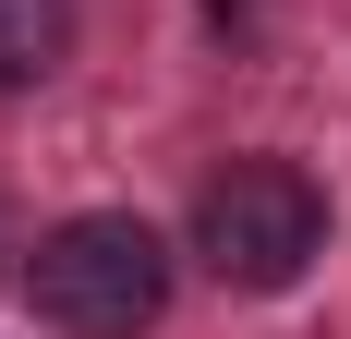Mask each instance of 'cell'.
I'll return each mask as SVG.
<instances>
[{
    "label": "cell",
    "mask_w": 351,
    "mask_h": 339,
    "mask_svg": "<svg viewBox=\"0 0 351 339\" xmlns=\"http://www.w3.org/2000/svg\"><path fill=\"white\" fill-rule=\"evenodd\" d=\"M170 279H182L170 242L145 231L134 206H85V218H49L25 242V303L61 339H145L170 315Z\"/></svg>",
    "instance_id": "obj_1"
},
{
    "label": "cell",
    "mask_w": 351,
    "mask_h": 339,
    "mask_svg": "<svg viewBox=\"0 0 351 339\" xmlns=\"http://www.w3.org/2000/svg\"><path fill=\"white\" fill-rule=\"evenodd\" d=\"M194 255L218 291H291L327 255V182L303 158H230L194 194Z\"/></svg>",
    "instance_id": "obj_2"
},
{
    "label": "cell",
    "mask_w": 351,
    "mask_h": 339,
    "mask_svg": "<svg viewBox=\"0 0 351 339\" xmlns=\"http://www.w3.org/2000/svg\"><path fill=\"white\" fill-rule=\"evenodd\" d=\"M73 61V0H0V97H36Z\"/></svg>",
    "instance_id": "obj_3"
},
{
    "label": "cell",
    "mask_w": 351,
    "mask_h": 339,
    "mask_svg": "<svg viewBox=\"0 0 351 339\" xmlns=\"http://www.w3.org/2000/svg\"><path fill=\"white\" fill-rule=\"evenodd\" d=\"M0 255H25V242H12V206H0Z\"/></svg>",
    "instance_id": "obj_4"
}]
</instances>
